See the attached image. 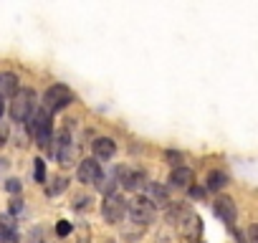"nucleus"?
<instances>
[{
  "mask_svg": "<svg viewBox=\"0 0 258 243\" xmlns=\"http://www.w3.org/2000/svg\"><path fill=\"white\" fill-rule=\"evenodd\" d=\"M167 223L175 225L180 230V235L187 240V243H198L200 240V233H203V220L200 215L187 205V203H172L167 208Z\"/></svg>",
  "mask_w": 258,
  "mask_h": 243,
  "instance_id": "f257e3e1",
  "label": "nucleus"
},
{
  "mask_svg": "<svg viewBox=\"0 0 258 243\" xmlns=\"http://www.w3.org/2000/svg\"><path fill=\"white\" fill-rule=\"evenodd\" d=\"M28 130H31V135L36 137V142H38V147H48L51 145V140H53V119H51V114L46 111V109H38L36 114H33V119L28 122Z\"/></svg>",
  "mask_w": 258,
  "mask_h": 243,
  "instance_id": "f03ea898",
  "label": "nucleus"
},
{
  "mask_svg": "<svg viewBox=\"0 0 258 243\" xmlns=\"http://www.w3.org/2000/svg\"><path fill=\"white\" fill-rule=\"evenodd\" d=\"M36 114V94L33 89H21L11 101V119L13 122H31Z\"/></svg>",
  "mask_w": 258,
  "mask_h": 243,
  "instance_id": "7ed1b4c3",
  "label": "nucleus"
},
{
  "mask_svg": "<svg viewBox=\"0 0 258 243\" xmlns=\"http://www.w3.org/2000/svg\"><path fill=\"white\" fill-rule=\"evenodd\" d=\"M71 101H74V91H71L66 84H53V86H48L46 94H43V109H46L48 114H56V111L66 109Z\"/></svg>",
  "mask_w": 258,
  "mask_h": 243,
  "instance_id": "20e7f679",
  "label": "nucleus"
},
{
  "mask_svg": "<svg viewBox=\"0 0 258 243\" xmlns=\"http://www.w3.org/2000/svg\"><path fill=\"white\" fill-rule=\"evenodd\" d=\"M126 215L132 218V223H137V225H147L157 215V203L152 198H147V195H137L132 203H129V213Z\"/></svg>",
  "mask_w": 258,
  "mask_h": 243,
  "instance_id": "39448f33",
  "label": "nucleus"
},
{
  "mask_svg": "<svg viewBox=\"0 0 258 243\" xmlns=\"http://www.w3.org/2000/svg\"><path fill=\"white\" fill-rule=\"evenodd\" d=\"M126 213H129V203L119 193H109L104 198V203H101V218L106 223H119Z\"/></svg>",
  "mask_w": 258,
  "mask_h": 243,
  "instance_id": "423d86ee",
  "label": "nucleus"
},
{
  "mask_svg": "<svg viewBox=\"0 0 258 243\" xmlns=\"http://www.w3.org/2000/svg\"><path fill=\"white\" fill-rule=\"evenodd\" d=\"M76 175H79V183H84V185H101L104 183V172H101V165L96 160H81Z\"/></svg>",
  "mask_w": 258,
  "mask_h": 243,
  "instance_id": "0eeeda50",
  "label": "nucleus"
},
{
  "mask_svg": "<svg viewBox=\"0 0 258 243\" xmlns=\"http://www.w3.org/2000/svg\"><path fill=\"white\" fill-rule=\"evenodd\" d=\"M213 213H215L225 225H230V228H233V223L238 220V208H235V203H233L228 195H218V198H215V203H213Z\"/></svg>",
  "mask_w": 258,
  "mask_h": 243,
  "instance_id": "6e6552de",
  "label": "nucleus"
},
{
  "mask_svg": "<svg viewBox=\"0 0 258 243\" xmlns=\"http://www.w3.org/2000/svg\"><path fill=\"white\" fill-rule=\"evenodd\" d=\"M71 152H74L71 132H69V130H61V132H58V140H56L53 155H56V160H58L61 165H71Z\"/></svg>",
  "mask_w": 258,
  "mask_h": 243,
  "instance_id": "1a4fd4ad",
  "label": "nucleus"
},
{
  "mask_svg": "<svg viewBox=\"0 0 258 243\" xmlns=\"http://www.w3.org/2000/svg\"><path fill=\"white\" fill-rule=\"evenodd\" d=\"M192 180H195V175H192V170L190 167H172V172H170V185L172 188H180V190H190L192 188Z\"/></svg>",
  "mask_w": 258,
  "mask_h": 243,
  "instance_id": "9d476101",
  "label": "nucleus"
},
{
  "mask_svg": "<svg viewBox=\"0 0 258 243\" xmlns=\"http://www.w3.org/2000/svg\"><path fill=\"white\" fill-rule=\"evenodd\" d=\"M0 243H18V228L8 213L0 215Z\"/></svg>",
  "mask_w": 258,
  "mask_h": 243,
  "instance_id": "9b49d317",
  "label": "nucleus"
},
{
  "mask_svg": "<svg viewBox=\"0 0 258 243\" xmlns=\"http://www.w3.org/2000/svg\"><path fill=\"white\" fill-rule=\"evenodd\" d=\"M116 177H119V183H121L126 190H137L140 185H145V183H142L145 175H142L140 170H126V167H121V170H116Z\"/></svg>",
  "mask_w": 258,
  "mask_h": 243,
  "instance_id": "f8f14e48",
  "label": "nucleus"
},
{
  "mask_svg": "<svg viewBox=\"0 0 258 243\" xmlns=\"http://www.w3.org/2000/svg\"><path fill=\"white\" fill-rule=\"evenodd\" d=\"M91 147H94V155H96L99 160H111L114 152H116V142L109 140V137H99V140H94Z\"/></svg>",
  "mask_w": 258,
  "mask_h": 243,
  "instance_id": "ddd939ff",
  "label": "nucleus"
},
{
  "mask_svg": "<svg viewBox=\"0 0 258 243\" xmlns=\"http://www.w3.org/2000/svg\"><path fill=\"white\" fill-rule=\"evenodd\" d=\"M21 89H18V76L16 74H0V94H3V99L8 96H16Z\"/></svg>",
  "mask_w": 258,
  "mask_h": 243,
  "instance_id": "4468645a",
  "label": "nucleus"
},
{
  "mask_svg": "<svg viewBox=\"0 0 258 243\" xmlns=\"http://www.w3.org/2000/svg\"><path fill=\"white\" fill-rule=\"evenodd\" d=\"M225 183H228V175H225V172L210 170V175H208V180H205V188H208L210 193H218L220 188H225Z\"/></svg>",
  "mask_w": 258,
  "mask_h": 243,
  "instance_id": "2eb2a0df",
  "label": "nucleus"
},
{
  "mask_svg": "<svg viewBox=\"0 0 258 243\" xmlns=\"http://www.w3.org/2000/svg\"><path fill=\"white\" fill-rule=\"evenodd\" d=\"M33 162H36V165H33V177H36V183H46V162H43L41 157H36Z\"/></svg>",
  "mask_w": 258,
  "mask_h": 243,
  "instance_id": "dca6fc26",
  "label": "nucleus"
},
{
  "mask_svg": "<svg viewBox=\"0 0 258 243\" xmlns=\"http://www.w3.org/2000/svg\"><path fill=\"white\" fill-rule=\"evenodd\" d=\"M63 190H66V180H63V177H56L53 185L48 188V195H58V193H63Z\"/></svg>",
  "mask_w": 258,
  "mask_h": 243,
  "instance_id": "f3484780",
  "label": "nucleus"
},
{
  "mask_svg": "<svg viewBox=\"0 0 258 243\" xmlns=\"http://www.w3.org/2000/svg\"><path fill=\"white\" fill-rule=\"evenodd\" d=\"M147 188H150V193H152L157 200H162V205L167 203V190H165V188H160V185H147Z\"/></svg>",
  "mask_w": 258,
  "mask_h": 243,
  "instance_id": "a211bd4d",
  "label": "nucleus"
},
{
  "mask_svg": "<svg viewBox=\"0 0 258 243\" xmlns=\"http://www.w3.org/2000/svg\"><path fill=\"white\" fill-rule=\"evenodd\" d=\"M56 233H58V235H69V233H71V223H69V220H58V223H56Z\"/></svg>",
  "mask_w": 258,
  "mask_h": 243,
  "instance_id": "6ab92c4d",
  "label": "nucleus"
},
{
  "mask_svg": "<svg viewBox=\"0 0 258 243\" xmlns=\"http://www.w3.org/2000/svg\"><path fill=\"white\" fill-rule=\"evenodd\" d=\"M245 238H248V243H258V225H250L248 233H245Z\"/></svg>",
  "mask_w": 258,
  "mask_h": 243,
  "instance_id": "aec40b11",
  "label": "nucleus"
},
{
  "mask_svg": "<svg viewBox=\"0 0 258 243\" xmlns=\"http://www.w3.org/2000/svg\"><path fill=\"white\" fill-rule=\"evenodd\" d=\"M6 190H8V193H21V183H18V180H8V183H6Z\"/></svg>",
  "mask_w": 258,
  "mask_h": 243,
  "instance_id": "412c9836",
  "label": "nucleus"
},
{
  "mask_svg": "<svg viewBox=\"0 0 258 243\" xmlns=\"http://www.w3.org/2000/svg\"><path fill=\"white\" fill-rule=\"evenodd\" d=\"M190 193H192L195 198H203V190H200V188H190Z\"/></svg>",
  "mask_w": 258,
  "mask_h": 243,
  "instance_id": "4be33fe9",
  "label": "nucleus"
},
{
  "mask_svg": "<svg viewBox=\"0 0 258 243\" xmlns=\"http://www.w3.org/2000/svg\"><path fill=\"white\" fill-rule=\"evenodd\" d=\"M3 111H6V99H3V94H0V116H3Z\"/></svg>",
  "mask_w": 258,
  "mask_h": 243,
  "instance_id": "5701e85b",
  "label": "nucleus"
}]
</instances>
